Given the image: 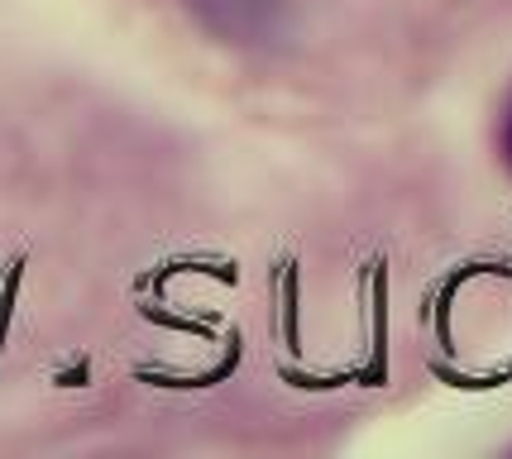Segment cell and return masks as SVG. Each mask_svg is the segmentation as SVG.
<instances>
[{"label":"cell","instance_id":"obj_1","mask_svg":"<svg viewBox=\"0 0 512 459\" xmlns=\"http://www.w3.org/2000/svg\"><path fill=\"white\" fill-rule=\"evenodd\" d=\"M178 5L211 39L230 48H273L302 20V0H178Z\"/></svg>","mask_w":512,"mask_h":459},{"label":"cell","instance_id":"obj_2","mask_svg":"<svg viewBox=\"0 0 512 459\" xmlns=\"http://www.w3.org/2000/svg\"><path fill=\"white\" fill-rule=\"evenodd\" d=\"M498 149H503V163L512 168V101H508V110H503V134H498Z\"/></svg>","mask_w":512,"mask_h":459}]
</instances>
